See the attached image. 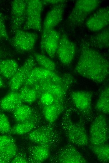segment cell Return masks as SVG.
Segmentation results:
<instances>
[{"instance_id": "cell-1", "label": "cell", "mask_w": 109, "mask_h": 163, "mask_svg": "<svg viewBox=\"0 0 109 163\" xmlns=\"http://www.w3.org/2000/svg\"><path fill=\"white\" fill-rule=\"evenodd\" d=\"M74 72L96 83H101L108 76L109 61L102 53L82 39L80 56Z\"/></svg>"}, {"instance_id": "cell-2", "label": "cell", "mask_w": 109, "mask_h": 163, "mask_svg": "<svg viewBox=\"0 0 109 163\" xmlns=\"http://www.w3.org/2000/svg\"><path fill=\"white\" fill-rule=\"evenodd\" d=\"M76 82L71 74L66 73L58 77L39 81L30 87L36 90L39 97L42 93L47 92L53 96L54 102L66 104L68 92Z\"/></svg>"}, {"instance_id": "cell-3", "label": "cell", "mask_w": 109, "mask_h": 163, "mask_svg": "<svg viewBox=\"0 0 109 163\" xmlns=\"http://www.w3.org/2000/svg\"><path fill=\"white\" fill-rule=\"evenodd\" d=\"M75 108L69 105L64 112L60 123V127L67 140L71 144L80 147L87 146L89 139L85 128L83 118L78 122L72 118Z\"/></svg>"}, {"instance_id": "cell-4", "label": "cell", "mask_w": 109, "mask_h": 163, "mask_svg": "<svg viewBox=\"0 0 109 163\" xmlns=\"http://www.w3.org/2000/svg\"><path fill=\"white\" fill-rule=\"evenodd\" d=\"M28 137L32 142L50 148L57 146L62 139L60 131L51 125H43L33 130Z\"/></svg>"}, {"instance_id": "cell-5", "label": "cell", "mask_w": 109, "mask_h": 163, "mask_svg": "<svg viewBox=\"0 0 109 163\" xmlns=\"http://www.w3.org/2000/svg\"><path fill=\"white\" fill-rule=\"evenodd\" d=\"M101 2V1L98 0L76 1L67 18L68 23L72 26L82 25L88 16L96 10Z\"/></svg>"}, {"instance_id": "cell-6", "label": "cell", "mask_w": 109, "mask_h": 163, "mask_svg": "<svg viewBox=\"0 0 109 163\" xmlns=\"http://www.w3.org/2000/svg\"><path fill=\"white\" fill-rule=\"evenodd\" d=\"M91 144L99 145L105 144L109 139V129L105 114L98 115L92 123L89 130Z\"/></svg>"}, {"instance_id": "cell-7", "label": "cell", "mask_w": 109, "mask_h": 163, "mask_svg": "<svg viewBox=\"0 0 109 163\" xmlns=\"http://www.w3.org/2000/svg\"><path fill=\"white\" fill-rule=\"evenodd\" d=\"M92 91H75L71 92L70 98L74 106L81 114L83 119L89 121L92 120Z\"/></svg>"}, {"instance_id": "cell-8", "label": "cell", "mask_w": 109, "mask_h": 163, "mask_svg": "<svg viewBox=\"0 0 109 163\" xmlns=\"http://www.w3.org/2000/svg\"><path fill=\"white\" fill-rule=\"evenodd\" d=\"M26 19L23 29L24 30H42L41 14L43 4L39 0H26Z\"/></svg>"}, {"instance_id": "cell-9", "label": "cell", "mask_w": 109, "mask_h": 163, "mask_svg": "<svg viewBox=\"0 0 109 163\" xmlns=\"http://www.w3.org/2000/svg\"><path fill=\"white\" fill-rule=\"evenodd\" d=\"M10 42L17 50L21 52L29 51L34 48L38 38L37 34L20 29L15 30Z\"/></svg>"}, {"instance_id": "cell-10", "label": "cell", "mask_w": 109, "mask_h": 163, "mask_svg": "<svg viewBox=\"0 0 109 163\" xmlns=\"http://www.w3.org/2000/svg\"><path fill=\"white\" fill-rule=\"evenodd\" d=\"M58 163H86L87 161L74 145L69 144L60 148L52 159Z\"/></svg>"}, {"instance_id": "cell-11", "label": "cell", "mask_w": 109, "mask_h": 163, "mask_svg": "<svg viewBox=\"0 0 109 163\" xmlns=\"http://www.w3.org/2000/svg\"><path fill=\"white\" fill-rule=\"evenodd\" d=\"M76 51L75 43L64 34L60 37L56 54L60 62L65 66H69L73 60Z\"/></svg>"}, {"instance_id": "cell-12", "label": "cell", "mask_w": 109, "mask_h": 163, "mask_svg": "<svg viewBox=\"0 0 109 163\" xmlns=\"http://www.w3.org/2000/svg\"><path fill=\"white\" fill-rule=\"evenodd\" d=\"M35 65L34 57L29 56L10 79L9 85L11 91H17L21 87Z\"/></svg>"}, {"instance_id": "cell-13", "label": "cell", "mask_w": 109, "mask_h": 163, "mask_svg": "<svg viewBox=\"0 0 109 163\" xmlns=\"http://www.w3.org/2000/svg\"><path fill=\"white\" fill-rule=\"evenodd\" d=\"M26 0H15L11 8V28L13 32L24 25L26 19Z\"/></svg>"}, {"instance_id": "cell-14", "label": "cell", "mask_w": 109, "mask_h": 163, "mask_svg": "<svg viewBox=\"0 0 109 163\" xmlns=\"http://www.w3.org/2000/svg\"><path fill=\"white\" fill-rule=\"evenodd\" d=\"M66 5V3H63L54 5L48 12L44 22L41 38L61 22Z\"/></svg>"}, {"instance_id": "cell-15", "label": "cell", "mask_w": 109, "mask_h": 163, "mask_svg": "<svg viewBox=\"0 0 109 163\" xmlns=\"http://www.w3.org/2000/svg\"><path fill=\"white\" fill-rule=\"evenodd\" d=\"M109 23V8L108 7L101 8L86 21V25L90 30L99 31L105 28Z\"/></svg>"}, {"instance_id": "cell-16", "label": "cell", "mask_w": 109, "mask_h": 163, "mask_svg": "<svg viewBox=\"0 0 109 163\" xmlns=\"http://www.w3.org/2000/svg\"><path fill=\"white\" fill-rule=\"evenodd\" d=\"M60 33L54 29L47 32L41 38L40 48L50 58H53L56 54L60 38Z\"/></svg>"}, {"instance_id": "cell-17", "label": "cell", "mask_w": 109, "mask_h": 163, "mask_svg": "<svg viewBox=\"0 0 109 163\" xmlns=\"http://www.w3.org/2000/svg\"><path fill=\"white\" fill-rule=\"evenodd\" d=\"M59 75L55 72L41 67H34L29 74L23 85L30 86L38 82L54 78Z\"/></svg>"}, {"instance_id": "cell-18", "label": "cell", "mask_w": 109, "mask_h": 163, "mask_svg": "<svg viewBox=\"0 0 109 163\" xmlns=\"http://www.w3.org/2000/svg\"><path fill=\"white\" fill-rule=\"evenodd\" d=\"M69 105L68 103L63 104L54 102L50 105L43 106V114L48 122L52 124L65 111Z\"/></svg>"}, {"instance_id": "cell-19", "label": "cell", "mask_w": 109, "mask_h": 163, "mask_svg": "<svg viewBox=\"0 0 109 163\" xmlns=\"http://www.w3.org/2000/svg\"><path fill=\"white\" fill-rule=\"evenodd\" d=\"M85 40L89 45L93 48L104 49L108 48L109 28H105L96 34L88 36Z\"/></svg>"}, {"instance_id": "cell-20", "label": "cell", "mask_w": 109, "mask_h": 163, "mask_svg": "<svg viewBox=\"0 0 109 163\" xmlns=\"http://www.w3.org/2000/svg\"><path fill=\"white\" fill-rule=\"evenodd\" d=\"M22 103L19 93L11 91L0 101V108L5 111H13Z\"/></svg>"}, {"instance_id": "cell-21", "label": "cell", "mask_w": 109, "mask_h": 163, "mask_svg": "<svg viewBox=\"0 0 109 163\" xmlns=\"http://www.w3.org/2000/svg\"><path fill=\"white\" fill-rule=\"evenodd\" d=\"M18 68V63L14 60L7 59L0 62V74L6 78L10 79Z\"/></svg>"}, {"instance_id": "cell-22", "label": "cell", "mask_w": 109, "mask_h": 163, "mask_svg": "<svg viewBox=\"0 0 109 163\" xmlns=\"http://www.w3.org/2000/svg\"><path fill=\"white\" fill-rule=\"evenodd\" d=\"M96 109L101 113H109V87L106 86L100 92L95 106Z\"/></svg>"}, {"instance_id": "cell-23", "label": "cell", "mask_w": 109, "mask_h": 163, "mask_svg": "<svg viewBox=\"0 0 109 163\" xmlns=\"http://www.w3.org/2000/svg\"><path fill=\"white\" fill-rule=\"evenodd\" d=\"M50 148L44 145H37L33 148L31 154L33 162L41 163L50 156Z\"/></svg>"}, {"instance_id": "cell-24", "label": "cell", "mask_w": 109, "mask_h": 163, "mask_svg": "<svg viewBox=\"0 0 109 163\" xmlns=\"http://www.w3.org/2000/svg\"><path fill=\"white\" fill-rule=\"evenodd\" d=\"M32 109L29 106L21 104L13 111L14 120L17 123L30 120L32 116Z\"/></svg>"}, {"instance_id": "cell-25", "label": "cell", "mask_w": 109, "mask_h": 163, "mask_svg": "<svg viewBox=\"0 0 109 163\" xmlns=\"http://www.w3.org/2000/svg\"><path fill=\"white\" fill-rule=\"evenodd\" d=\"M89 148L101 162L107 163L109 162V145L107 143L99 145L91 144Z\"/></svg>"}, {"instance_id": "cell-26", "label": "cell", "mask_w": 109, "mask_h": 163, "mask_svg": "<svg viewBox=\"0 0 109 163\" xmlns=\"http://www.w3.org/2000/svg\"><path fill=\"white\" fill-rule=\"evenodd\" d=\"M36 124L30 120L20 123L11 127L9 134L21 135L30 132L34 129Z\"/></svg>"}, {"instance_id": "cell-27", "label": "cell", "mask_w": 109, "mask_h": 163, "mask_svg": "<svg viewBox=\"0 0 109 163\" xmlns=\"http://www.w3.org/2000/svg\"><path fill=\"white\" fill-rule=\"evenodd\" d=\"M23 102L32 104L39 97L37 92L30 86H23L19 92Z\"/></svg>"}, {"instance_id": "cell-28", "label": "cell", "mask_w": 109, "mask_h": 163, "mask_svg": "<svg viewBox=\"0 0 109 163\" xmlns=\"http://www.w3.org/2000/svg\"><path fill=\"white\" fill-rule=\"evenodd\" d=\"M34 57L40 67L52 71H55V63L48 57L43 54L36 53L34 54Z\"/></svg>"}, {"instance_id": "cell-29", "label": "cell", "mask_w": 109, "mask_h": 163, "mask_svg": "<svg viewBox=\"0 0 109 163\" xmlns=\"http://www.w3.org/2000/svg\"><path fill=\"white\" fill-rule=\"evenodd\" d=\"M11 127L7 117L3 113H0V134H9Z\"/></svg>"}, {"instance_id": "cell-30", "label": "cell", "mask_w": 109, "mask_h": 163, "mask_svg": "<svg viewBox=\"0 0 109 163\" xmlns=\"http://www.w3.org/2000/svg\"><path fill=\"white\" fill-rule=\"evenodd\" d=\"M5 18L0 12V39L10 41V39L5 24Z\"/></svg>"}, {"instance_id": "cell-31", "label": "cell", "mask_w": 109, "mask_h": 163, "mask_svg": "<svg viewBox=\"0 0 109 163\" xmlns=\"http://www.w3.org/2000/svg\"><path fill=\"white\" fill-rule=\"evenodd\" d=\"M39 97L42 106L50 105L53 103L54 101L53 96L50 93L47 92L42 93Z\"/></svg>"}, {"instance_id": "cell-32", "label": "cell", "mask_w": 109, "mask_h": 163, "mask_svg": "<svg viewBox=\"0 0 109 163\" xmlns=\"http://www.w3.org/2000/svg\"><path fill=\"white\" fill-rule=\"evenodd\" d=\"M15 142L14 139L9 135L7 134L0 135V151L10 144Z\"/></svg>"}, {"instance_id": "cell-33", "label": "cell", "mask_w": 109, "mask_h": 163, "mask_svg": "<svg viewBox=\"0 0 109 163\" xmlns=\"http://www.w3.org/2000/svg\"><path fill=\"white\" fill-rule=\"evenodd\" d=\"M11 163H27L28 162V160L24 157L21 155H16L11 161Z\"/></svg>"}, {"instance_id": "cell-34", "label": "cell", "mask_w": 109, "mask_h": 163, "mask_svg": "<svg viewBox=\"0 0 109 163\" xmlns=\"http://www.w3.org/2000/svg\"><path fill=\"white\" fill-rule=\"evenodd\" d=\"M42 2L43 4H50L55 5L60 3H66L67 2V1L63 0H47L42 1Z\"/></svg>"}, {"instance_id": "cell-35", "label": "cell", "mask_w": 109, "mask_h": 163, "mask_svg": "<svg viewBox=\"0 0 109 163\" xmlns=\"http://www.w3.org/2000/svg\"><path fill=\"white\" fill-rule=\"evenodd\" d=\"M4 83L3 81L0 76V88L2 87H3Z\"/></svg>"}, {"instance_id": "cell-36", "label": "cell", "mask_w": 109, "mask_h": 163, "mask_svg": "<svg viewBox=\"0 0 109 163\" xmlns=\"http://www.w3.org/2000/svg\"><path fill=\"white\" fill-rule=\"evenodd\" d=\"M1 54L0 52V59L1 58Z\"/></svg>"}]
</instances>
